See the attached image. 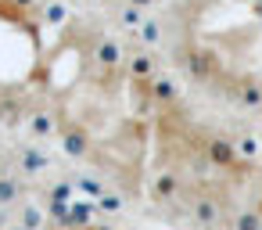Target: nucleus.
I'll list each match as a JSON object with an SVG mask.
<instances>
[{
  "label": "nucleus",
  "mask_w": 262,
  "mask_h": 230,
  "mask_svg": "<svg viewBox=\"0 0 262 230\" xmlns=\"http://www.w3.org/2000/svg\"><path fill=\"white\" fill-rule=\"evenodd\" d=\"M18 223H22L26 230H43V212H40L33 201H26V205H18Z\"/></svg>",
  "instance_id": "obj_1"
},
{
  "label": "nucleus",
  "mask_w": 262,
  "mask_h": 230,
  "mask_svg": "<svg viewBox=\"0 0 262 230\" xmlns=\"http://www.w3.org/2000/svg\"><path fill=\"white\" fill-rule=\"evenodd\" d=\"M83 230H115V226H101V223H90V226H83Z\"/></svg>",
  "instance_id": "obj_2"
},
{
  "label": "nucleus",
  "mask_w": 262,
  "mask_h": 230,
  "mask_svg": "<svg viewBox=\"0 0 262 230\" xmlns=\"http://www.w3.org/2000/svg\"><path fill=\"white\" fill-rule=\"evenodd\" d=\"M8 230H26V226H22V223H15V226H8Z\"/></svg>",
  "instance_id": "obj_3"
}]
</instances>
